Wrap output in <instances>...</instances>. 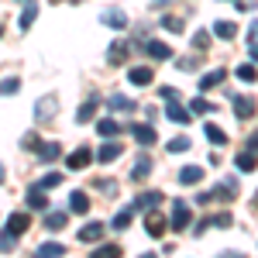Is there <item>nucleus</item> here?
I'll return each instance as SVG.
<instances>
[{"mask_svg":"<svg viewBox=\"0 0 258 258\" xmlns=\"http://www.w3.org/2000/svg\"><path fill=\"white\" fill-rule=\"evenodd\" d=\"M234 197H238V179H224V182H217L210 193H200L197 203L207 207V203H214V200H234Z\"/></svg>","mask_w":258,"mask_h":258,"instance_id":"obj_1","label":"nucleus"},{"mask_svg":"<svg viewBox=\"0 0 258 258\" xmlns=\"http://www.w3.org/2000/svg\"><path fill=\"white\" fill-rule=\"evenodd\" d=\"M189 220H193L189 203H186V200H172V217H169V227H172V231H186V227H189Z\"/></svg>","mask_w":258,"mask_h":258,"instance_id":"obj_2","label":"nucleus"},{"mask_svg":"<svg viewBox=\"0 0 258 258\" xmlns=\"http://www.w3.org/2000/svg\"><path fill=\"white\" fill-rule=\"evenodd\" d=\"M55 114H59V97H52V93L38 97V103H35V120L38 124H48Z\"/></svg>","mask_w":258,"mask_h":258,"instance_id":"obj_3","label":"nucleus"},{"mask_svg":"<svg viewBox=\"0 0 258 258\" xmlns=\"http://www.w3.org/2000/svg\"><path fill=\"white\" fill-rule=\"evenodd\" d=\"M165 227H169V220L162 217V210L159 207H148L145 210V231H148V238H162Z\"/></svg>","mask_w":258,"mask_h":258,"instance_id":"obj_4","label":"nucleus"},{"mask_svg":"<svg viewBox=\"0 0 258 258\" xmlns=\"http://www.w3.org/2000/svg\"><path fill=\"white\" fill-rule=\"evenodd\" d=\"M28 227H31V217H28L24 210H18V214H11V217H7V227H4V231H7L11 238H24V231H28Z\"/></svg>","mask_w":258,"mask_h":258,"instance_id":"obj_5","label":"nucleus"},{"mask_svg":"<svg viewBox=\"0 0 258 258\" xmlns=\"http://www.w3.org/2000/svg\"><path fill=\"white\" fill-rule=\"evenodd\" d=\"M100 103H103V97H100V93H90V97L83 100V107L76 110V120H80V124L93 120V117H97V110H100Z\"/></svg>","mask_w":258,"mask_h":258,"instance_id":"obj_6","label":"nucleus"},{"mask_svg":"<svg viewBox=\"0 0 258 258\" xmlns=\"http://www.w3.org/2000/svg\"><path fill=\"white\" fill-rule=\"evenodd\" d=\"M103 234H107V224H100V220H90L86 227H80L83 244H97V241H103Z\"/></svg>","mask_w":258,"mask_h":258,"instance_id":"obj_7","label":"nucleus"},{"mask_svg":"<svg viewBox=\"0 0 258 258\" xmlns=\"http://www.w3.org/2000/svg\"><path fill=\"white\" fill-rule=\"evenodd\" d=\"M90 162H93V152H90L86 145H80L73 155H66V169H86Z\"/></svg>","mask_w":258,"mask_h":258,"instance_id":"obj_8","label":"nucleus"},{"mask_svg":"<svg viewBox=\"0 0 258 258\" xmlns=\"http://www.w3.org/2000/svg\"><path fill=\"white\" fill-rule=\"evenodd\" d=\"M120 155H124V145H117L114 138L107 141V145H100V152H97V159L103 162V165H110V162H117Z\"/></svg>","mask_w":258,"mask_h":258,"instance_id":"obj_9","label":"nucleus"},{"mask_svg":"<svg viewBox=\"0 0 258 258\" xmlns=\"http://www.w3.org/2000/svg\"><path fill=\"white\" fill-rule=\"evenodd\" d=\"M100 21H103L107 28H114V31H124V28H127V14H124V11H117V7L103 11V14H100Z\"/></svg>","mask_w":258,"mask_h":258,"instance_id":"obj_10","label":"nucleus"},{"mask_svg":"<svg viewBox=\"0 0 258 258\" xmlns=\"http://www.w3.org/2000/svg\"><path fill=\"white\" fill-rule=\"evenodd\" d=\"M165 117L172 120V124H189V120H193V114H189V110H186L179 100H169V107H165Z\"/></svg>","mask_w":258,"mask_h":258,"instance_id":"obj_11","label":"nucleus"},{"mask_svg":"<svg viewBox=\"0 0 258 258\" xmlns=\"http://www.w3.org/2000/svg\"><path fill=\"white\" fill-rule=\"evenodd\" d=\"M162 200H165V197H162V193H155V189H152V193H141V197H135L131 210H135V214H145L148 207H159Z\"/></svg>","mask_w":258,"mask_h":258,"instance_id":"obj_12","label":"nucleus"},{"mask_svg":"<svg viewBox=\"0 0 258 258\" xmlns=\"http://www.w3.org/2000/svg\"><path fill=\"white\" fill-rule=\"evenodd\" d=\"M148 172H152V155H138L127 176H131V182H141V179H148Z\"/></svg>","mask_w":258,"mask_h":258,"instance_id":"obj_13","label":"nucleus"},{"mask_svg":"<svg viewBox=\"0 0 258 258\" xmlns=\"http://www.w3.org/2000/svg\"><path fill=\"white\" fill-rule=\"evenodd\" d=\"M35 155H38L41 162H55V159H62V148L55 145V141H38Z\"/></svg>","mask_w":258,"mask_h":258,"instance_id":"obj_14","label":"nucleus"},{"mask_svg":"<svg viewBox=\"0 0 258 258\" xmlns=\"http://www.w3.org/2000/svg\"><path fill=\"white\" fill-rule=\"evenodd\" d=\"M127 55H131L127 41H114V45L107 48V62H110V66H120V62H127Z\"/></svg>","mask_w":258,"mask_h":258,"instance_id":"obj_15","label":"nucleus"},{"mask_svg":"<svg viewBox=\"0 0 258 258\" xmlns=\"http://www.w3.org/2000/svg\"><path fill=\"white\" fill-rule=\"evenodd\" d=\"M35 18H38V4H35V0H24V11H21V18H18V28L28 31V28L35 24Z\"/></svg>","mask_w":258,"mask_h":258,"instance_id":"obj_16","label":"nucleus"},{"mask_svg":"<svg viewBox=\"0 0 258 258\" xmlns=\"http://www.w3.org/2000/svg\"><path fill=\"white\" fill-rule=\"evenodd\" d=\"M234 114H238V120H251L255 117V100L251 97H234Z\"/></svg>","mask_w":258,"mask_h":258,"instance_id":"obj_17","label":"nucleus"},{"mask_svg":"<svg viewBox=\"0 0 258 258\" xmlns=\"http://www.w3.org/2000/svg\"><path fill=\"white\" fill-rule=\"evenodd\" d=\"M131 135L138 145H155V127L152 124H131Z\"/></svg>","mask_w":258,"mask_h":258,"instance_id":"obj_18","label":"nucleus"},{"mask_svg":"<svg viewBox=\"0 0 258 258\" xmlns=\"http://www.w3.org/2000/svg\"><path fill=\"white\" fill-rule=\"evenodd\" d=\"M179 182H182V186L203 182V169H200V165H182V169H179Z\"/></svg>","mask_w":258,"mask_h":258,"instance_id":"obj_19","label":"nucleus"},{"mask_svg":"<svg viewBox=\"0 0 258 258\" xmlns=\"http://www.w3.org/2000/svg\"><path fill=\"white\" fill-rule=\"evenodd\" d=\"M127 80L135 83V86H148V83H155V73H152L148 66H135V69L127 73Z\"/></svg>","mask_w":258,"mask_h":258,"instance_id":"obj_20","label":"nucleus"},{"mask_svg":"<svg viewBox=\"0 0 258 258\" xmlns=\"http://www.w3.org/2000/svg\"><path fill=\"white\" fill-rule=\"evenodd\" d=\"M97 135H100V138H117L120 124L114 117H103V120H97Z\"/></svg>","mask_w":258,"mask_h":258,"instance_id":"obj_21","label":"nucleus"},{"mask_svg":"<svg viewBox=\"0 0 258 258\" xmlns=\"http://www.w3.org/2000/svg\"><path fill=\"white\" fill-rule=\"evenodd\" d=\"M107 107H110V110H135L138 103L131 97H124V93H110V97H107Z\"/></svg>","mask_w":258,"mask_h":258,"instance_id":"obj_22","label":"nucleus"},{"mask_svg":"<svg viewBox=\"0 0 258 258\" xmlns=\"http://www.w3.org/2000/svg\"><path fill=\"white\" fill-rule=\"evenodd\" d=\"M145 52H148L152 59H172V48H169L165 41H145Z\"/></svg>","mask_w":258,"mask_h":258,"instance_id":"obj_23","label":"nucleus"},{"mask_svg":"<svg viewBox=\"0 0 258 258\" xmlns=\"http://www.w3.org/2000/svg\"><path fill=\"white\" fill-rule=\"evenodd\" d=\"M255 152L258 148H244L238 159H234V165H238L241 172H255Z\"/></svg>","mask_w":258,"mask_h":258,"instance_id":"obj_24","label":"nucleus"},{"mask_svg":"<svg viewBox=\"0 0 258 258\" xmlns=\"http://www.w3.org/2000/svg\"><path fill=\"white\" fill-rule=\"evenodd\" d=\"M224 76H227L224 69H214V73H207V76H200V90L207 93V90H214V86H220V83H224Z\"/></svg>","mask_w":258,"mask_h":258,"instance_id":"obj_25","label":"nucleus"},{"mask_svg":"<svg viewBox=\"0 0 258 258\" xmlns=\"http://www.w3.org/2000/svg\"><path fill=\"white\" fill-rule=\"evenodd\" d=\"M69 210H73V214H90V197L76 189V193L69 197Z\"/></svg>","mask_w":258,"mask_h":258,"instance_id":"obj_26","label":"nucleus"},{"mask_svg":"<svg viewBox=\"0 0 258 258\" xmlns=\"http://www.w3.org/2000/svg\"><path fill=\"white\" fill-rule=\"evenodd\" d=\"M59 255H66V244H59V241H45L35 258H59Z\"/></svg>","mask_w":258,"mask_h":258,"instance_id":"obj_27","label":"nucleus"},{"mask_svg":"<svg viewBox=\"0 0 258 258\" xmlns=\"http://www.w3.org/2000/svg\"><path fill=\"white\" fill-rule=\"evenodd\" d=\"M207 227H231V214H217V217H207L203 224L197 227V238L207 231Z\"/></svg>","mask_w":258,"mask_h":258,"instance_id":"obj_28","label":"nucleus"},{"mask_svg":"<svg viewBox=\"0 0 258 258\" xmlns=\"http://www.w3.org/2000/svg\"><path fill=\"white\" fill-rule=\"evenodd\" d=\"M214 35L224 38V41H231L234 35H238V24H234V21H217V24H214Z\"/></svg>","mask_w":258,"mask_h":258,"instance_id":"obj_29","label":"nucleus"},{"mask_svg":"<svg viewBox=\"0 0 258 258\" xmlns=\"http://www.w3.org/2000/svg\"><path fill=\"white\" fill-rule=\"evenodd\" d=\"M28 207H31V210H45V207H48V200H45V189L31 186V189H28Z\"/></svg>","mask_w":258,"mask_h":258,"instance_id":"obj_30","label":"nucleus"},{"mask_svg":"<svg viewBox=\"0 0 258 258\" xmlns=\"http://www.w3.org/2000/svg\"><path fill=\"white\" fill-rule=\"evenodd\" d=\"M45 227H48L52 234L62 231V227H66V214H62V210H48V214H45Z\"/></svg>","mask_w":258,"mask_h":258,"instance_id":"obj_31","label":"nucleus"},{"mask_svg":"<svg viewBox=\"0 0 258 258\" xmlns=\"http://www.w3.org/2000/svg\"><path fill=\"white\" fill-rule=\"evenodd\" d=\"M217 107L210 103V100H203V97H193L189 100V114H214Z\"/></svg>","mask_w":258,"mask_h":258,"instance_id":"obj_32","label":"nucleus"},{"mask_svg":"<svg viewBox=\"0 0 258 258\" xmlns=\"http://www.w3.org/2000/svg\"><path fill=\"white\" fill-rule=\"evenodd\" d=\"M131 220H135V210H131V207H124V210H120L117 217L110 220V227H114V231H124V227H127Z\"/></svg>","mask_w":258,"mask_h":258,"instance_id":"obj_33","label":"nucleus"},{"mask_svg":"<svg viewBox=\"0 0 258 258\" xmlns=\"http://www.w3.org/2000/svg\"><path fill=\"white\" fill-rule=\"evenodd\" d=\"M21 90V80L18 76H7V80H0V97H14Z\"/></svg>","mask_w":258,"mask_h":258,"instance_id":"obj_34","label":"nucleus"},{"mask_svg":"<svg viewBox=\"0 0 258 258\" xmlns=\"http://www.w3.org/2000/svg\"><path fill=\"white\" fill-rule=\"evenodd\" d=\"M203 131H207V138L214 141V145H227V131H220L217 124H207Z\"/></svg>","mask_w":258,"mask_h":258,"instance_id":"obj_35","label":"nucleus"},{"mask_svg":"<svg viewBox=\"0 0 258 258\" xmlns=\"http://www.w3.org/2000/svg\"><path fill=\"white\" fill-rule=\"evenodd\" d=\"M38 189H55L62 186V172H48V176H41V182H35Z\"/></svg>","mask_w":258,"mask_h":258,"instance_id":"obj_36","label":"nucleus"},{"mask_svg":"<svg viewBox=\"0 0 258 258\" xmlns=\"http://www.w3.org/2000/svg\"><path fill=\"white\" fill-rule=\"evenodd\" d=\"M189 145H193V141L186 138V135H176V138L169 141V152H176V155L179 152H189Z\"/></svg>","mask_w":258,"mask_h":258,"instance_id":"obj_37","label":"nucleus"},{"mask_svg":"<svg viewBox=\"0 0 258 258\" xmlns=\"http://www.w3.org/2000/svg\"><path fill=\"white\" fill-rule=\"evenodd\" d=\"M176 69H179V73H197V69H200V59L186 55V59H179V62H176Z\"/></svg>","mask_w":258,"mask_h":258,"instance_id":"obj_38","label":"nucleus"},{"mask_svg":"<svg viewBox=\"0 0 258 258\" xmlns=\"http://www.w3.org/2000/svg\"><path fill=\"white\" fill-rule=\"evenodd\" d=\"M238 80H241V83H255V66H251V62L238 66Z\"/></svg>","mask_w":258,"mask_h":258,"instance_id":"obj_39","label":"nucleus"},{"mask_svg":"<svg viewBox=\"0 0 258 258\" xmlns=\"http://www.w3.org/2000/svg\"><path fill=\"white\" fill-rule=\"evenodd\" d=\"M117 255H120L117 244H103V248H97V251H93V258H117Z\"/></svg>","mask_w":258,"mask_h":258,"instance_id":"obj_40","label":"nucleus"},{"mask_svg":"<svg viewBox=\"0 0 258 258\" xmlns=\"http://www.w3.org/2000/svg\"><path fill=\"white\" fill-rule=\"evenodd\" d=\"M38 131H28V135H24V138H21V148H28V152H35V148H38Z\"/></svg>","mask_w":258,"mask_h":258,"instance_id":"obj_41","label":"nucleus"},{"mask_svg":"<svg viewBox=\"0 0 258 258\" xmlns=\"http://www.w3.org/2000/svg\"><path fill=\"white\" fill-rule=\"evenodd\" d=\"M162 28H169V31H182V21L172 18V14H165V18H162Z\"/></svg>","mask_w":258,"mask_h":258,"instance_id":"obj_42","label":"nucleus"},{"mask_svg":"<svg viewBox=\"0 0 258 258\" xmlns=\"http://www.w3.org/2000/svg\"><path fill=\"white\" fill-rule=\"evenodd\" d=\"M159 97L165 100V103H169V100H179V90H176V86H162V90H159Z\"/></svg>","mask_w":258,"mask_h":258,"instance_id":"obj_43","label":"nucleus"},{"mask_svg":"<svg viewBox=\"0 0 258 258\" xmlns=\"http://www.w3.org/2000/svg\"><path fill=\"white\" fill-rule=\"evenodd\" d=\"M193 45H197L200 52H203V48L210 45V35H207V31H197V38H193Z\"/></svg>","mask_w":258,"mask_h":258,"instance_id":"obj_44","label":"nucleus"},{"mask_svg":"<svg viewBox=\"0 0 258 258\" xmlns=\"http://www.w3.org/2000/svg\"><path fill=\"white\" fill-rule=\"evenodd\" d=\"M14 241H18V238H11V234L4 231V234H0V251H11V248H14Z\"/></svg>","mask_w":258,"mask_h":258,"instance_id":"obj_45","label":"nucleus"},{"mask_svg":"<svg viewBox=\"0 0 258 258\" xmlns=\"http://www.w3.org/2000/svg\"><path fill=\"white\" fill-rule=\"evenodd\" d=\"M97 189H107V193H117V186L110 179H97Z\"/></svg>","mask_w":258,"mask_h":258,"instance_id":"obj_46","label":"nucleus"},{"mask_svg":"<svg viewBox=\"0 0 258 258\" xmlns=\"http://www.w3.org/2000/svg\"><path fill=\"white\" fill-rule=\"evenodd\" d=\"M0 182H4V165H0Z\"/></svg>","mask_w":258,"mask_h":258,"instance_id":"obj_47","label":"nucleus"},{"mask_svg":"<svg viewBox=\"0 0 258 258\" xmlns=\"http://www.w3.org/2000/svg\"><path fill=\"white\" fill-rule=\"evenodd\" d=\"M73 4H80V0H73Z\"/></svg>","mask_w":258,"mask_h":258,"instance_id":"obj_48","label":"nucleus"}]
</instances>
